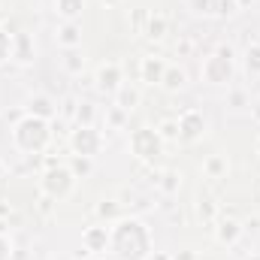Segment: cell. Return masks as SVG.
I'll use <instances>...</instances> for the list:
<instances>
[{
    "label": "cell",
    "mask_w": 260,
    "mask_h": 260,
    "mask_svg": "<svg viewBox=\"0 0 260 260\" xmlns=\"http://www.w3.org/2000/svg\"><path fill=\"white\" fill-rule=\"evenodd\" d=\"M109 251L115 260H148L151 254V233L142 221L127 218L109 230Z\"/></svg>",
    "instance_id": "1"
},
{
    "label": "cell",
    "mask_w": 260,
    "mask_h": 260,
    "mask_svg": "<svg viewBox=\"0 0 260 260\" xmlns=\"http://www.w3.org/2000/svg\"><path fill=\"white\" fill-rule=\"evenodd\" d=\"M245 260H260V254H251V257H245Z\"/></svg>",
    "instance_id": "34"
},
{
    "label": "cell",
    "mask_w": 260,
    "mask_h": 260,
    "mask_svg": "<svg viewBox=\"0 0 260 260\" xmlns=\"http://www.w3.org/2000/svg\"><path fill=\"white\" fill-rule=\"evenodd\" d=\"M236 236H239V224H236V221H221V227H218V239L227 242V245H233Z\"/></svg>",
    "instance_id": "17"
},
{
    "label": "cell",
    "mask_w": 260,
    "mask_h": 260,
    "mask_svg": "<svg viewBox=\"0 0 260 260\" xmlns=\"http://www.w3.org/2000/svg\"><path fill=\"white\" fill-rule=\"evenodd\" d=\"M34 55H37L34 40H30L27 34H15V37H12V58H15L18 64H30Z\"/></svg>",
    "instance_id": "9"
},
{
    "label": "cell",
    "mask_w": 260,
    "mask_h": 260,
    "mask_svg": "<svg viewBox=\"0 0 260 260\" xmlns=\"http://www.w3.org/2000/svg\"><path fill=\"white\" fill-rule=\"evenodd\" d=\"M245 67L251 76H260V43H251L248 52H245Z\"/></svg>",
    "instance_id": "18"
},
{
    "label": "cell",
    "mask_w": 260,
    "mask_h": 260,
    "mask_svg": "<svg viewBox=\"0 0 260 260\" xmlns=\"http://www.w3.org/2000/svg\"><path fill=\"white\" fill-rule=\"evenodd\" d=\"M164 73H167V64L160 58H145L142 61V79L148 85H160L164 82Z\"/></svg>",
    "instance_id": "11"
},
{
    "label": "cell",
    "mask_w": 260,
    "mask_h": 260,
    "mask_svg": "<svg viewBox=\"0 0 260 260\" xmlns=\"http://www.w3.org/2000/svg\"><path fill=\"white\" fill-rule=\"evenodd\" d=\"M76 121H79V127H94V124H91V121H94V103H79Z\"/></svg>",
    "instance_id": "19"
},
{
    "label": "cell",
    "mask_w": 260,
    "mask_h": 260,
    "mask_svg": "<svg viewBox=\"0 0 260 260\" xmlns=\"http://www.w3.org/2000/svg\"><path fill=\"white\" fill-rule=\"evenodd\" d=\"M82 260H100V257H97V254H85Z\"/></svg>",
    "instance_id": "31"
},
{
    "label": "cell",
    "mask_w": 260,
    "mask_h": 260,
    "mask_svg": "<svg viewBox=\"0 0 260 260\" xmlns=\"http://www.w3.org/2000/svg\"><path fill=\"white\" fill-rule=\"evenodd\" d=\"M70 148L82 157H94L100 151V133L94 127H76L70 136Z\"/></svg>",
    "instance_id": "6"
},
{
    "label": "cell",
    "mask_w": 260,
    "mask_h": 260,
    "mask_svg": "<svg viewBox=\"0 0 260 260\" xmlns=\"http://www.w3.org/2000/svg\"><path fill=\"white\" fill-rule=\"evenodd\" d=\"M257 148H260V142H257Z\"/></svg>",
    "instance_id": "35"
},
{
    "label": "cell",
    "mask_w": 260,
    "mask_h": 260,
    "mask_svg": "<svg viewBox=\"0 0 260 260\" xmlns=\"http://www.w3.org/2000/svg\"><path fill=\"white\" fill-rule=\"evenodd\" d=\"M73 185H76V176L70 170H64V167H52L43 176V191L52 197V200H64L73 191Z\"/></svg>",
    "instance_id": "5"
},
{
    "label": "cell",
    "mask_w": 260,
    "mask_h": 260,
    "mask_svg": "<svg viewBox=\"0 0 260 260\" xmlns=\"http://www.w3.org/2000/svg\"><path fill=\"white\" fill-rule=\"evenodd\" d=\"M194 15H218V0H188Z\"/></svg>",
    "instance_id": "16"
},
{
    "label": "cell",
    "mask_w": 260,
    "mask_h": 260,
    "mask_svg": "<svg viewBox=\"0 0 260 260\" xmlns=\"http://www.w3.org/2000/svg\"><path fill=\"white\" fill-rule=\"evenodd\" d=\"M49 139H52V130H49V124L43 118H37V115H27V118H21L12 127V142L24 154H40L49 145Z\"/></svg>",
    "instance_id": "2"
},
{
    "label": "cell",
    "mask_w": 260,
    "mask_h": 260,
    "mask_svg": "<svg viewBox=\"0 0 260 260\" xmlns=\"http://www.w3.org/2000/svg\"><path fill=\"white\" fill-rule=\"evenodd\" d=\"M130 148H133V154L139 157V160H157L160 157V151H164V139H160V133L151 127H139L133 130V136H130Z\"/></svg>",
    "instance_id": "4"
},
{
    "label": "cell",
    "mask_w": 260,
    "mask_h": 260,
    "mask_svg": "<svg viewBox=\"0 0 260 260\" xmlns=\"http://www.w3.org/2000/svg\"><path fill=\"white\" fill-rule=\"evenodd\" d=\"M103 3H109V6H115V3H118V0H103Z\"/></svg>",
    "instance_id": "33"
},
{
    "label": "cell",
    "mask_w": 260,
    "mask_h": 260,
    "mask_svg": "<svg viewBox=\"0 0 260 260\" xmlns=\"http://www.w3.org/2000/svg\"><path fill=\"white\" fill-rule=\"evenodd\" d=\"M233 12H239L236 0H218V15H233Z\"/></svg>",
    "instance_id": "24"
},
{
    "label": "cell",
    "mask_w": 260,
    "mask_h": 260,
    "mask_svg": "<svg viewBox=\"0 0 260 260\" xmlns=\"http://www.w3.org/2000/svg\"><path fill=\"white\" fill-rule=\"evenodd\" d=\"M164 136H179V124L167 121V124H164Z\"/></svg>",
    "instance_id": "29"
},
{
    "label": "cell",
    "mask_w": 260,
    "mask_h": 260,
    "mask_svg": "<svg viewBox=\"0 0 260 260\" xmlns=\"http://www.w3.org/2000/svg\"><path fill=\"white\" fill-rule=\"evenodd\" d=\"M55 9L64 21H76L85 12V0H55Z\"/></svg>",
    "instance_id": "12"
},
{
    "label": "cell",
    "mask_w": 260,
    "mask_h": 260,
    "mask_svg": "<svg viewBox=\"0 0 260 260\" xmlns=\"http://www.w3.org/2000/svg\"><path fill=\"white\" fill-rule=\"evenodd\" d=\"M206 170H209V173H212V176H218V173H221V170H224V160H221V157H212V160H209V164H206Z\"/></svg>",
    "instance_id": "26"
},
{
    "label": "cell",
    "mask_w": 260,
    "mask_h": 260,
    "mask_svg": "<svg viewBox=\"0 0 260 260\" xmlns=\"http://www.w3.org/2000/svg\"><path fill=\"white\" fill-rule=\"evenodd\" d=\"M27 109H30V115H37V118H43V121H49V118L58 112V109H55V103H52L49 97H43V94H40V97H34Z\"/></svg>",
    "instance_id": "14"
},
{
    "label": "cell",
    "mask_w": 260,
    "mask_h": 260,
    "mask_svg": "<svg viewBox=\"0 0 260 260\" xmlns=\"http://www.w3.org/2000/svg\"><path fill=\"white\" fill-rule=\"evenodd\" d=\"M82 64H85V58L79 55V49H67V55H64V67L67 70H70V73H79Z\"/></svg>",
    "instance_id": "20"
},
{
    "label": "cell",
    "mask_w": 260,
    "mask_h": 260,
    "mask_svg": "<svg viewBox=\"0 0 260 260\" xmlns=\"http://www.w3.org/2000/svg\"><path fill=\"white\" fill-rule=\"evenodd\" d=\"M164 179H167V182H164V191H176V179H179V176H176V173H167Z\"/></svg>",
    "instance_id": "28"
},
{
    "label": "cell",
    "mask_w": 260,
    "mask_h": 260,
    "mask_svg": "<svg viewBox=\"0 0 260 260\" xmlns=\"http://www.w3.org/2000/svg\"><path fill=\"white\" fill-rule=\"evenodd\" d=\"M148 37H164V18H151V24H148Z\"/></svg>",
    "instance_id": "25"
},
{
    "label": "cell",
    "mask_w": 260,
    "mask_h": 260,
    "mask_svg": "<svg viewBox=\"0 0 260 260\" xmlns=\"http://www.w3.org/2000/svg\"><path fill=\"white\" fill-rule=\"evenodd\" d=\"M73 170H76V176H88V173H91V157H82V154H79V157L73 160Z\"/></svg>",
    "instance_id": "23"
},
{
    "label": "cell",
    "mask_w": 260,
    "mask_h": 260,
    "mask_svg": "<svg viewBox=\"0 0 260 260\" xmlns=\"http://www.w3.org/2000/svg\"><path fill=\"white\" fill-rule=\"evenodd\" d=\"M206 133V118H203V112H197V109H188L182 118H179V136L185 139V142H194Z\"/></svg>",
    "instance_id": "7"
},
{
    "label": "cell",
    "mask_w": 260,
    "mask_h": 260,
    "mask_svg": "<svg viewBox=\"0 0 260 260\" xmlns=\"http://www.w3.org/2000/svg\"><path fill=\"white\" fill-rule=\"evenodd\" d=\"M100 215H103V218H106V215H115V206H112V203H103V206H100Z\"/></svg>",
    "instance_id": "30"
},
{
    "label": "cell",
    "mask_w": 260,
    "mask_h": 260,
    "mask_svg": "<svg viewBox=\"0 0 260 260\" xmlns=\"http://www.w3.org/2000/svg\"><path fill=\"white\" fill-rule=\"evenodd\" d=\"M58 43H61L64 49H79V43H82V30L76 27V21H67L64 27L58 30Z\"/></svg>",
    "instance_id": "13"
},
{
    "label": "cell",
    "mask_w": 260,
    "mask_h": 260,
    "mask_svg": "<svg viewBox=\"0 0 260 260\" xmlns=\"http://www.w3.org/2000/svg\"><path fill=\"white\" fill-rule=\"evenodd\" d=\"M200 76H203V82H209V85H230V82H233V49H230V46H221L218 52H212V55L203 61Z\"/></svg>",
    "instance_id": "3"
},
{
    "label": "cell",
    "mask_w": 260,
    "mask_h": 260,
    "mask_svg": "<svg viewBox=\"0 0 260 260\" xmlns=\"http://www.w3.org/2000/svg\"><path fill=\"white\" fill-rule=\"evenodd\" d=\"M164 88H170V91H179V88H185L188 85V73L185 70H179V67H167V73H164V82H160Z\"/></svg>",
    "instance_id": "15"
},
{
    "label": "cell",
    "mask_w": 260,
    "mask_h": 260,
    "mask_svg": "<svg viewBox=\"0 0 260 260\" xmlns=\"http://www.w3.org/2000/svg\"><path fill=\"white\" fill-rule=\"evenodd\" d=\"M118 100H121V109L130 112V109L136 106V100H139V97H136V91H130V88H118Z\"/></svg>",
    "instance_id": "21"
},
{
    "label": "cell",
    "mask_w": 260,
    "mask_h": 260,
    "mask_svg": "<svg viewBox=\"0 0 260 260\" xmlns=\"http://www.w3.org/2000/svg\"><path fill=\"white\" fill-rule=\"evenodd\" d=\"M12 58V37L6 30H0V64Z\"/></svg>",
    "instance_id": "22"
},
{
    "label": "cell",
    "mask_w": 260,
    "mask_h": 260,
    "mask_svg": "<svg viewBox=\"0 0 260 260\" xmlns=\"http://www.w3.org/2000/svg\"><path fill=\"white\" fill-rule=\"evenodd\" d=\"M236 3H239V6H248V3H251V0H236Z\"/></svg>",
    "instance_id": "32"
},
{
    "label": "cell",
    "mask_w": 260,
    "mask_h": 260,
    "mask_svg": "<svg viewBox=\"0 0 260 260\" xmlns=\"http://www.w3.org/2000/svg\"><path fill=\"white\" fill-rule=\"evenodd\" d=\"M82 245L88 254H103L109 248V230L106 227H88L82 233Z\"/></svg>",
    "instance_id": "8"
},
{
    "label": "cell",
    "mask_w": 260,
    "mask_h": 260,
    "mask_svg": "<svg viewBox=\"0 0 260 260\" xmlns=\"http://www.w3.org/2000/svg\"><path fill=\"white\" fill-rule=\"evenodd\" d=\"M97 85H100V91H109V94H115V91L121 88V70H118L115 64L100 67V73H97Z\"/></svg>",
    "instance_id": "10"
},
{
    "label": "cell",
    "mask_w": 260,
    "mask_h": 260,
    "mask_svg": "<svg viewBox=\"0 0 260 260\" xmlns=\"http://www.w3.org/2000/svg\"><path fill=\"white\" fill-rule=\"evenodd\" d=\"M9 254H12V248H9V239L0 233V260H9Z\"/></svg>",
    "instance_id": "27"
}]
</instances>
